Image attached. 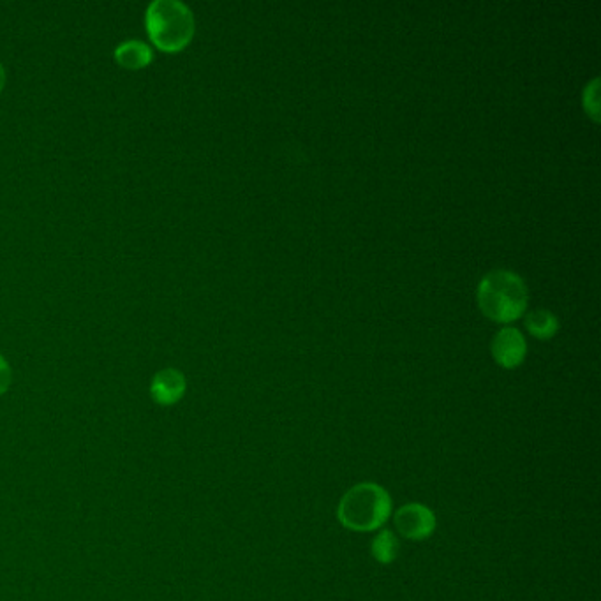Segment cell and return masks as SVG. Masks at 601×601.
<instances>
[{"label":"cell","instance_id":"1","mask_svg":"<svg viewBox=\"0 0 601 601\" xmlns=\"http://www.w3.org/2000/svg\"><path fill=\"white\" fill-rule=\"evenodd\" d=\"M476 300L483 316L508 325L526 314L529 291L519 274L498 268L483 275L476 288Z\"/></svg>","mask_w":601,"mask_h":601},{"label":"cell","instance_id":"2","mask_svg":"<svg viewBox=\"0 0 601 601\" xmlns=\"http://www.w3.org/2000/svg\"><path fill=\"white\" fill-rule=\"evenodd\" d=\"M150 43L164 53H179L191 45L196 20L189 6L180 0H152L145 13Z\"/></svg>","mask_w":601,"mask_h":601},{"label":"cell","instance_id":"3","mask_svg":"<svg viewBox=\"0 0 601 601\" xmlns=\"http://www.w3.org/2000/svg\"><path fill=\"white\" fill-rule=\"evenodd\" d=\"M392 515V498L378 483H358L342 496L337 506V519L355 533L376 531Z\"/></svg>","mask_w":601,"mask_h":601},{"label":"cell","instance_id":"4","mask_svg":"<svg viewBox=\"0 0 601 601\" xmlns=\"http://www.w3.org/2000/svg\"><path fill=\"white\" fill-rule=\"evenodd\" d=\"M394 524L404 538L422 542L436 531V515L425 505L409 503L395 512Z\"/></svg>","mask_w":601,"mask_h":601},{"label":"cell","instance_id":"5","mask_svg":"<svg viewBox=\"0 0 601 601\" xmlns=\"http://www.w3.org/2000/svg\"><path fill=\"white\" fill-rule=\"evenodd\" d=\"M490 353L503 369H517L526 360L527 342L519 328L505 327L494 335Z\"/></svg>","mask_w":601,"mask_h":601},{"label":"cell","instance_id":"6","mask_svg":"<svg viewBox=\"0 0 601 601\" xmlns=\"http://www.w3.org/2000/svg\"><path fill=\"white\" fill-rule=\"evenodd\" d=\"M187 392V379L184 372L175 367H166L154 374L150 381V397L157 406L170 408L179 404Z\"/></svg>","mask_w":601,"mask_h":601},{"label":"cell","instance_id":"7","mask_svg":"<svg viewBox=\"0 0 601 601\" xmlns=\"http://www.w3.org/2000/svg\"><path fill=\"white\" fill-rule=\"evenodd\" d=\"M113 57L117 60V64L124 67V69L140 71V69H145V67L152 64L154 50H152V46L147 45L141 39H127L115 48Z\"/></svg>","mask_w":601,"mask_h":601},{"label":"cell","instance_id":"8","mask_svg":"<svg viewBox=\"0 0 601 601\" xmlns=\"http://www.w3.org/2000/svg\"><path fill=\"white\" fill-rule=\"evenodd\" d=\"M526 328L529 334L540 339V341H549L559 332V320L554 312L545 311V309H536L526 316Z\"/></svg>","mask_w":601,"mask_h":601},{"label":"cell","instance_id":"9","mask_svg":"<svg viewBox=\"0 0 601 601\" xmlns=\"http://www.w3.org/2000/svg\"><path fill=\"white\" fill-rule=\"evenodd\" d=\"M371 552L372 557L378 563H394L397 556H399V540H397V536L392 531H388V529L379 531L376 538L372 540Z\"/></svg>","mask_w":601,"mask_h":601},{"label":"cell","instance_id":"10","mask_svg":"<svg viewBox=\"0 0 601 601\" xmlns=\"http://www.w3.org/2000/svg\"><path fill=\"white\" fill-rule=\"evenodd\" d=\"M600 80L598 78H594L593 82L587 83L586 89H584V110H586L587 115L591 117V119L600 120V101H598V97H600Z\"/></svg>","mask_w":601,"mask_h":601},{"label":"cell","instance_id":"11","mask_svg":"<svg viewBox=\"0 0 601 601\" xmlns=\"http://www.w3.org/2000/svg\"><path fill=\"white\" fill-rule=\"evenodd\" d=\"M13 383V371L8 360L0 355V395L6 394Z\"/></svg>","mask_w":601,"mask_h":601},{"label":"cell","instance_id":"12","mask_svg":"<svg viewBox=\"0 0 601 601\" xmlns=\"http://www.w3.org/2000/svg\"><path fill=\"white\" fill-rule=\"evenodd\" d=\"M6 87V69L0 64V92Z\"/></svg>","mask_w":601,"mask_h":601}]
</instances>
